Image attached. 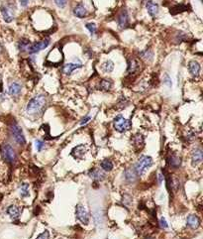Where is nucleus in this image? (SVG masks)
I'll use <instances>...</instances> for the list:
<instances>
[{"mask_svg": "<svg viewBox=\"0 0 203 239\" xmlns=\"http://www.w3.org/2000/svg\"><path fill=\"white\" fill-rule=\"evenodd\" d=\"M46 104V96L45 94H38V95L34 96L30 101L28 102L26 106V112L30 115L37 114L38 112H40L42 108Z\"/></svg>", "mask_w": 203, "mask_h": 239, "instance_id": "obj_1", "label": "nucleus"}, {"mask_svg": "<svg viewBox=\"0 0 203 239\" xmlns=\"http://www.w3.org/2000/svg\"><path fill=\"white\" fill-rule=\"evenodd\" d=\"M153 165V159L150 156H142L135 164V172L138 176L144 175Z\"/></svg>", "mask_w": 203, "mask_h": 239, "instance_id": "obj_2", "label": "nucleus"}, {"mask_svg": "<svg viewBox=\"0 0 203 239\" xmlns=\"http://www.w3.org/2000/svg\"><path fill=\"white\" fill-rule=\"evenodd\" d=\"M131 127H132L131 121L122 115H118L114 119V128H115L116 131L120 132V133H124V132L130 130Z\"/></svg>", "mask_w": 203, "mask_h": 239, "instance_id": "obj_3", "label": "nucleus"}, {"mask_svg": "<svg viewBox=\"0 0 203 239\" xmlns=\"http://www.w3.org/2000/svg\"><path fill=\"white\" fill-rule=\"evenodd\" d=\"M1 153L4 160L7 163H9V164H14L16 162L17 156L15 153V150L12 148L10 144H4L1 148Z\"/></svg>", "mask_w": 203, "mask_h": 239, "instance_id": "obj_4", "label": "nucleus"}, {"mask_svg": "<svg viewBox=\"0 0 203 239\" xmlns=\"http://www.w3.org/2000/svg\"><path fill=\"white\" fill-rule=\"evenodd\" d=\"M10 130H11L12 137L14 138L15 142L17 144H19V145H25V143H26V139H25V136L23 134V131H22L21 127L19 126L18 124L14 123L11 126Z\"/></svg>", "mask_w": 203, "mask_h": 239, "instance_id": "obj_5", "label": "nucleus"}, {"mask_svg": "<svg viewBox=\"0 0 203 239\" xmlns=\"http://www.w3.org/2000/svg\"><path fill=\"white\" fill-rule=\"evenodd\" d=\"M50 45V40L46 39V40H43L41 42H38V43H33V44H30V46L27 49V52L29 54H37L41 51H43L44 49H46L48 46Z\"/></svg>", "mask_w": 203, "mask_h": 239, "instance_id": "obj_6", "label": "nucleus"}, {"mask_svg": "<svg viewBox=\"0 0 203 239\" xmlns=\"http://www.w3.org/2000/svg\"><path fill=\"white\" fill-rule=\"evenodd\" d=\"M75 215L79 221H81L83 224H88L89 223V215H88L87 210L84 209L83 205L77 204V209H75Z\"/></svg>", "mask_w": 203, "mask_h": 239, "instance_id": "obj_7", "label": "nucleus"}, {"mask_svg": "<svg viewBox=\"0 0 203 239\" xmlns=\"http://www.w3.org/2000/svg\"><path fill=\"white\" fill-rule=\"evenodd\" d=\"M82 68V62L80 61H77V62H67V64H66L65 66H63L62 71H63V73H65V74L71 75L72 73L74 70H77V68Z\"/></svg>", "mask_w": 203, "mask_h": 239, "instance_id": "obj_8", "label": "nucleus"}, {"mask_svg": "<svg viewBox=\"0 0 203 239\" xmlns=\"http://www.w3.org/2000/svg\"><path fill=\"white\" fill-rule=\"evenodd\" d=\"M86 153V146L81 144V145H78L77 147H74L72 151V156L74 159H82L84 157Z\"/></svg>", "mask_w": 203, "mask_h": 239, "instance_id": "obj_9", "label": "nucleus"}, {"mask_svg": "<svg viewBox=\"0 0 203 239\" xmlns=\"http://www.w3.org/2000/svg\"><path fill=\"white\" fill-rule=\"evenodd\" d=\"M117 22H118V25L119 27L123 29V28H126L127 26H128V23H129V16H128V12H127V10L123 9L121 11V13L119 14L118 18H117Z\"/></svg>", "mask_w": 203, "mask_h": 239, "instance_id": "obj_10", "label": "nucleus"}, {"mask_svg": "<svg viewBox=\"0 0 203 239\" xmlns=\"http://www.w3.org/2000/svg\"><path fill=\"white\" fill-rule=\"evenodd\" d=\"M188 70L193 78H197L200 73V65L196 61H190L188 62Z\"/></svg>", "mask_w": 203, "mask_h": 239, "instance_id": "obj_11", "label": "nucleus"}, {"mask_svg": "<svg viewBox=\"0 0 203 239\" xmlns=\"http://www.w3.org/2000/svg\"><path fill=\"white\" fill-rule=\"evenodd\" d=\"M202 159H203L202 150L200 148L195 149L192 152V155H191V164H192V166L195 167V166H197L198 164H200V163L202 162Z\"/></svg>", "mask_w": 203, "mask_h": 239, "instance_id": "obj_12", "label": "nucleus"}, {"mask_svg": "<svg viewBox=\"0 0 203 239\" xmlns=\"http://www.w3.org/2000/svg\"><path fill=\"white\" fill-rule=\"evenodd\" d=\"M146 7H147V11L150 14V16L152 17H156L158 13V5L157 3H155L152 0H149L146 3Z\"/></svg>", "mask_w": 203, "mask_h": 239, "instance_id": "obj_13", "label": "nucleus"}, {"mask_svg": "<svg viewBox=\"0 0 203 239\" xmlns=\"http://www.w3.org/2000/svg\"><path fill=\"white\" fill-rule=\"evenodd\" d=\"M144 137L142 134H136L132 138V144L136 149H142L144 147Z\"/></svg>", "mask_w": 203, "mask_h": 239, "instance_id": "obj_14", "label": "nucleus"}, {"mask_svg": "<svg viewBox=\"0 0 203 239\" xmlns=\"http://www.w3.org/2000/svg\"><path fill=\"white\" fill-rule=\"evenodd\" d=\"M124 176H125L126 182H128V183H134V182L136 181V179H137V174H136L134 169H130V168L126 169Z\"/></svg>", "mask_w": 203, "mask_h": 239, "instance_id": "obj_15", "label": "nucleus"}, {"mask_svg": "<svg viewBox=\"0 0 203 239\" xmlns=\"http://www.w3.org/2000/svg\"><path fill=\"white\" fill-rule=\"evenodd\" d=\"M73 14L77 18H84L87 14V10L81 3L77 4L73 9Z\"/></svg>", "mask_w": 203, "mask_h": 239, "instance_id": "obj_16", "label": "nucleus"}, {"mask_svg": "<svg viewBox=\"0 0 203 239\" xmlns=\"http://www.w3.org/2000/svg\"><path fill=\"white\" fill-rule=\"evenodd\" d=\"M186 223H187V225L189 226V227L197 228L198 226L200 225V220H199V218L196 216V215H188V217L186 219Z\"/></svg>", "mask_w": 203, "mask_h": 239, "instance_id": "obj_17", "label": "nucleus"}, {"mask_svg": "<svg viewBox=\"0 0 203 239\" xmlns=\"http://www.w3.org/2000/svg\"><path fill=\"white\" fill-rule=\"evenodd\" d=\"M88 176L90 178H92L93 180H96V181H101L105 178V175L103 172H101L99 169H92L88 173Z\"/></svg>", "mask_w": 203, "mask_h": 239, "instance_id": "obj_18", "label": "nucleus"}, {"mask_svg": "<svg viewBox=\"0 0 203 239\" xmlns=\"http://www.w3.org/2000/svg\"><path fill=\"white\" fill-rule=\"evenodd\" d=\"M21 90H22V86L21 84H19L18 83H12L10 84L9 87H8V92L10 95H18L19 93L21 92Z\"/></svg>", "mask_w": 203, "mask_h": 239, "instance_id": "obj_19", "label": "nucleus"}, {"mask_svg": "<svg viewBox=\"0 0 203 239\" xmlns=\"http://www.w3.org/2000/svg\"><path fill=\"white\" fill-rule=\"evenodd\" d=\"M1 14L3 16V19L5 22L10 23L12 20H13V14L11 13V11L8 7L6 6H1Z\"/></svg>", "mask_w": 203, "mask_h": 239, "instance_id": "obj_20", "label": "nucleus"}, {"mask_svg": "<svg viewBox=\"0 0 203 239\" xmlns=\"http://www.w3.org/2000/svg\"><path fill=\"white\" fill-rule=\"evenodd\" d=\"M7 213L10 215L11 218L17 219L19 217V215H20V209L15 205H10L7 209Z\"/></svg>", "mask_w": 203, "mask_h": 239, "instance_id": "obj_21", "label": "nucleus"}, {"mask_svg": "<svg viewBox=\"0 0 203 239\" xmlns=\"http://www.w3.org/2000/svg\"><path fill=\"white\" fill-rule=\"evenodd\" d=\"M100 167H101V169L103 170V171L110 172V171H112V169H113V163L108 159H105L100 163Z\"/></svg>", "mask_w": 203, "mask_h": 239, "instance_id": "obj_22", "label": "nucleus"}, {"mask_svg": "<svg viewBox=\"0 0 203 239\" xmlns=\"http://www.w3.org/2000/svg\"><path fill=\"white\" fill-rule=\"evenodd\" d=\"M101 68H102V70H103L104 73H109L113 72V70H114V62L111 60H108V61H106V62H103L102 67Z\"/></svg>", "mask_w": 203, "mask_h": 239, "instance_id": "obj_23", "label": "nucleus"}, {"mask_svg": "<svg viewBox=\"0 0 203 239\" xmlns=\"http://www.w3.org/2000/svg\"><path fill=\"white\" fill-rule=\"evenodd\" d=\"M138 68H139L138 62L134 59H132L128 62V70H127V72H128L129 73H133L138 70Z\"/></svg>", "mask_w": 203, "mask_h": 239, "instance_id": "obj_24", "label": "nucleus"}, {"mask_svg": "<svg viewBox=\"0 0 203 239\" xmlns=\"http://www.w3.org/2000/svg\"><path fill=\"white\" fill-rule=\"evenodd\" d=\"M113 85V83L111 81V79H102L100 81V89L103 90H111V87Z\"/></svg>", "mask_w": 203, "mask_h": 239, "instance_id": "obj_25", "label": "nucleus"}, {"mask_svg": "<svg viewBox=\"0 0 203 239\" xmlns=\"http://www.w3.org/2000/svg\"><path fill=\"white\" fill-rule=\"evenodd\" d=\"M168 162H169V165L172 166L173 168H179V167L180 166V164H181L180 158H179V157H176V156H174V155L170 156V158H169Z\"/></svg>", "mask_w": 203, "mask_h": 239, "instance_id": "obj_26", "label": "nucleus"}, {"mask_svg": "<svg viewBox=\"0 0 203 239\" xmlns=\"http://www.w3.org/2000/svg\"><path fill=\"white\" fill-rule=\"evenodd\" d=\"M30 41H28V40H26V39H23V40H21L20 42H19V44H18V49L20 50L21 52H27V49H28V47L30 46Z\"/></svg>", "mask_w": 203, "mask_h": 239, "instance_id": "obj_27", "label": "nucleus"}, {"mask_svg": "<svg viewBox=\"0 0 203 239\" xmlns=\"http://www.w3.org/2000/svg\"><path fill=\"white\" fill-rule=\"evenodd\" d=\"M29 184L23 183L20 187V196L22 198H27L29 196Z\"/></svg>", "mask_w": 203, "mask_h": 239, "instance_id": "obj_28", "label": "nucleus"}, {"mask_svg": "<svg viewBox=\"0 0 203 239\" xmlns=\"http://www.w3.org/2000/svg\"><path fill=\"white\" fill-rule=\"evenodd\" d=\"M140 55H141L142 58H144V59H146V60L151 61L152 59H153V52L150 51V50H146V51L141 52Z\"/></svg>", "mask_w": 203, "mask_h": 239, "instance_id": "obj_29", "label": "nucleus"}, {"mask_svg": "<svg viewBox=\"0 0 203 239\" xmlns=\"http://www.w3.org/2000/svg\"><path fill=\"white\" fill-rule=\"evenodd\" d=\"M163 84L167 85L168 87H172L173 86V81H172V79H170V77L168 74V73H164L163 75Z\"/></svg>", "mask_w": 203, "mask_h": 239, "instance_id": "obj_30", "label": "nucleus"}, {"mask_svg": "<svg viewBox=\"0 0 203 239\" xmlns=\"http://www.w3.org/2000/svg\"><path fill=\"white\" fill-rule=\"evenodd\" d=\"M85 27L89 30V32H90V34L91 35H94L95 33H96V25H95L94 23H87L86 25H85Z\"/></svg>", "mask_w": 203, "mask_h": 239, "instance_id": "obj_31", "label": "nucleus"}, {"mask_svg": "<svg viewBox=\"0 0 203 239\" xmlns=\"http://www.w3.org/2000/svg\"><path fill=\"white\" fill-rule=\"evenodd\" d=\"M56 5L60 8H65L67 3V0H54Z\"/></svg>", "mask_w": 203, "mask_h": 239, "instance_id": "obj_32", "label": "nucleus"}, {"mask_svg": "<svg viewBox=\"0 0 203 239\" xmlns=\"http://www.w3.org/2000/svg\"><path fill=\"white\" fill-rule=\"evenodd\" d=\"M35 146H36V149L39 151H42V149L45 147V143H44L43 141H41V140H36L35 141Z\"/></svg>", "mask_w": 203, "mask_h": 239, "instance_id": "obj_33", "label": "nucleus"}, {"mask_svg": "<svg viewBox=\"0 0 203 239\" xmlns=\"http://www.w3.org/2000/svg\"><path fill=\"white\" fill-rule=\"evenodd\" d=\"M37 239H50V236H49V232H48V231L43 232V233H41L39 236L37 237Z\"/></svg>", "mask_w": 203, "mask_h": 239, "instance_id": "obj_34", "label": "nucleus"}, {"mask_svg": "<svg viewBox=\"0 0 203 239\" xmlns=\"http://www.w3.org/2000/svg\"><path fill=\"white\" fill-rule=\"evenodd\" d=\"M160 224H161V227L162 228H168V223H167V220H166V218H163V217H162L161 218V220H160Z\"/></svg>", "mask_w": 203, "mask_h": 239, "instance_id": "obj_35", "label": "nucleus"}, {"mask_svg": "<svg viewBox=\"0 0 203 239\" xmlns=\"http://www.w3.org/2000/svg\"><path fill=\"white\" fill-rule=\"evenodd\" d=\"M29 1L30 0H19V2H20V5L22 7H27L29 5Z\"/></svg>", "mask_w": 203, "mask_h": 239, "instance_id": "obj_36", "label": "nucleus"}, {"mask_svg": "<svg viewBox=\"0 0 203 239\" xmlns=\"http://www.w3.org/2000/svg\"><path fill=\"white\" fill-rule=\"evenodd\" d=\"M90 119H91V117H90V116H87V117L83 118V120H82V121L80 122V124H81V125H84V124H86L88 121H89Z\"/></svg>", "mask_w": 203, "mask_h": 239, "instance_id": "obj_37", "label": "nucleus"}, {"mask_svg": "<svg viewBox=\"0 0 203 239\" xmlns=\"http://www.w3.org/2000/svg\"><path fill=\"white\" fill-rule=\"evenodd\" d=\"M2 51V47H1V45H0V52Z\"/></svg>", "mask_w": 203, "mask_h": 239, "instance_id": "obj_38", "label": "nucleus"}, {"mask_svg": "<svg viewBox=\"0 0 203 239\" xmlns=\"http://www.w3.org/2000/svg\"><path fill=\"white\" fill-rule=\"evenodd\" d=\"M147 239H151V238H147Z\"/></svg>", "mask_w": 203, "mask_h": 239, "instance_id": "obj_39", "label": "nucleus"}]
</instances>
